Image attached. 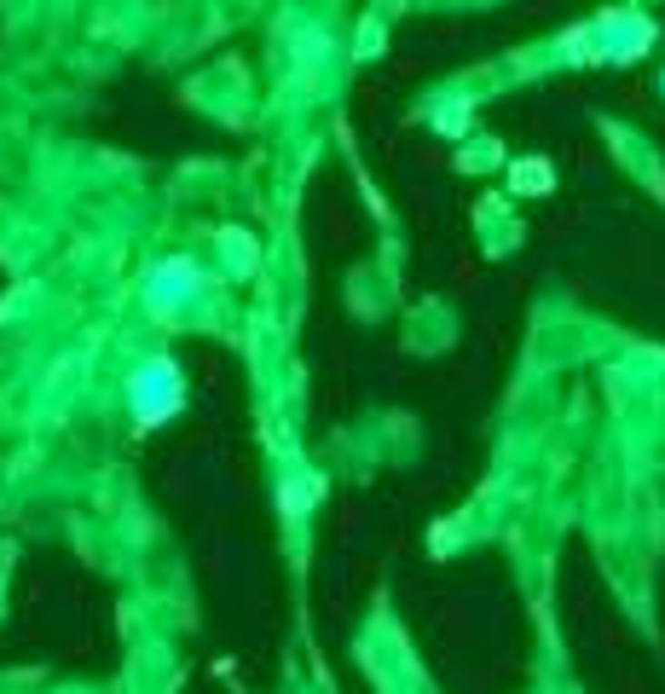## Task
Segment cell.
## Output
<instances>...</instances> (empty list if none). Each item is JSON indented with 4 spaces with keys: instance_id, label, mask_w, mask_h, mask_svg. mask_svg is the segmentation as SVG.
Instances as JSON below:
<instances>
[{
    "instance_id": "1",
    "label": "cell",
    "mask_w": 665,
    "mask_h": 694,
    "mask_svg": "<svg viewBox=\"0 0 665 694\" xmlns=\"http://www.w3.org/2000/svg\"><path fill=\"white\" fill-rule=\"evenodd\" d=\"M134 405L145 422H163L174 405H180V376H174L168 359H151L145 371H134Z\"/></svg>"
},
{
    "instance_id": "2",
    "label": "cell",
    "mask_w": 665,
    "mask_h": 694,
    "mask_svg": "<svg viewBox=\"0 0 665 694\" xmlns=\"http://www.w3.org/2000/svg\"><path fill=\"white\" fill-rule=\"evenodd\" d=\"M515 192H550V168L538 163V156H527V163L515 168Z\"/></svg>"
}]
</instances>
